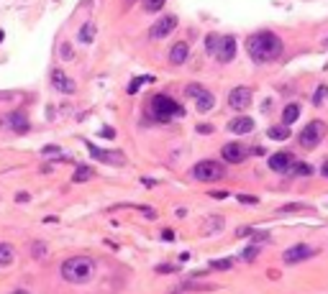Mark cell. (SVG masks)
I'll return each mask as SVG.
<instances>
[{"label":"cell","instance_id":"obj_1","mask_svg":"<svg viewBox=\"0 0 328 294\" xmlns=\"http://www.w3.org/2000/svg\"><path fill=\"white\" fill-rule=\"evenodd\" d=\"M246 51L254 59L257 64H267V62H277L282 56V39L274 36L272 31H259L251 34L246 39Z\"/></svg>","mask_w":328,"mask_h":294},{"label":"cell","instance_id":"obj_2","mask_svg":"<svg viewBox=\"0 0 328 294\" xmlns=\"http://www.w3.org/2000/svg\"><path fill=\"white\" fill-rule=\"evenodd\" d=\"M95 276V261L87 256H72L62 263V279L69 284H87Z\"/></svg>","mask_w":328,"mask_h":294},{"label":"cell","instance_id":"obj_3","mask_svg":"<svg viewBox=\"0 0 328 294\" xmlns=\"http://www.w3.org/2000/svg\"><path fill=\"white\" fill-rule=\"evenodd\" d=\"M152 115H154V121H159V123H169L172 118L185 115V110H182L180 102H174L169 95L159 92V95L152 97Z\"/></svg>","mask_w":328,"mask_h":294},{"label":"cell","instance_id":"obj_4","mask_svg":"<svg viewBox=\"0 0 328 294\" xmlns=\"http://www.w3.org/2000/svg\"><path fill=\"white\" fill-rule=\"evenodd\" d=\"M192 176H195L198 182H220L226 179V167L220 164V161H198L195 167H192Z\"/></svg>","mask_w":328,"mask_h":294},{"label":"cell","instance_id":"obj_5","mask_svg":"<svg viewBox=\"0 0 328 294\" xmlns=\"http://www.w3.org/2000/svg\"><path fill=\"white\" fill-rule=\"evenodd\" d=\"M326 123L323 121H310L300 133H297V143L303 146V149H316V146L326 138Z\"/></svg>","mask_w":328,"mask_h":294},{"label":"cell","instance_id":"obj_6","mask_svg":"<svg viewBox=\"0 0 328 294\" xmlns=\"http://www.w3.org/2000/svg\"><path fill=\"white\" fill-rule=\"evenodd\" d=\"M0 128H8L13 130V133H28V128H31V121H28V115L23 110H13V113H5L3 118H0Z\"/></svg>","mask_w":328,"mask_h":294},{"label":"cell","instance_id":"obj_7","mask_svg":"<svg viewBox=\"0 0 328 294\" xmlns=\"http://www.w3.org/2000/svg\"><path fill=\"white\" fill-rule=\"evenodd\" d=\"M318 251L313 246H305V243H297V246H290L285 253H282V261L287 263V266H292V263H300V261H308L313 258Z\"/></svg>","mask_w":328,"mask_h":294},{"label":"cell","instance_id":"obj_8","mask_svg":"<svg viewBox=\"0 0 328 294\" xmlns=\"http://www.w3.org/2000/svg\"><path fill=\"white\" fill-rule=\"evenodd\" d=\"M213 56L218 59L220 64L233 62V56H236V39H233V36H218V43H216Z\"/></svg>","mask_w":328,"mask_h":294},{"label":"cell","instance_id":"obj_9","mask_svg":"<svg viewBox=\"0 0 328 294\" xmlns=\"http://www.w3.org/2000/svg\"><path fill=\"white\" fill-rule=\"evenodd\" d=\"M177 28V16H172V13H167L164 18H159L152 28H149V36H152V41H159V39H167L172 31Z\"/></svg>","mask_w":328,"mask_h":294},{"label":"cell","instance_id":"obj_10","mask_svg":"<svg viewBox=\"0 0 328 294\" xmlns=\"http://www.w3.org/2000/svg\"><path fill=\"white\" fill-rule=\"evenodd\" d=\"M87 151L93 154V159L103 161V164H113V167H123L126 164V156L121 151H103V149H98L95 143H87Z\"/></svg>","mask_w":328,"mask_h":294},{"label":"cell","instance_id":"obj_11","mask_svg":"<svg viewBox=\"0 0 328 294\" xmlns=\"http://www.w3.org/2000/svg\"><path fill=\"white\" fill-rule=\"evenodd\" d=\"M246 146L244 143H236V141H231V143H226L220 149V156H223V161L226 164H241V161L246 159Z\"/></svg>","mask_w":328,"mask_h":294},{"label":"cell","instance_id":"obj_12","mask_svg":"<svg viewBox=\"0 0 328 294\" xmlns=\"http://www.w3.org/2000/svg\"><path fill=\"white\" fill-rule=\"evenodd\" d=\"M52 87L56 92H62V95H74V92H77L74 80H69L62 69H52Z\"/></svg>","mask_w":328,"mask_h":294},{"label":"cell","instance_id":"obj_13","mask_svg":"<svg viewBox=\"0 0 328 294\" xmlns=\"http://www.w3.org/2000/svg\"><path fill=\"white\" fill-rule=\"evenodd\" d=\"M295 167V156L290 151H277L270 156V169L279 171V174H290V169Z\"/></svg>","mask_w":328,"mask_h":294},{"label":"cell","instance_id":"obj_14","mask_svg":"<svg viewBox=\"0 0 328 294\" xmlns=\"http://www.w3.org/2000/svg\"><path fill=\"white\" fill-rule=\"evenodd\" d=\"M228 105L233 110H246L251 105V90L249 87H233L228 95Z\"/></svg>","mask_w":328,"mask_h":294},{"label":"cell","instance_id":"obj_15","mask_svg":"<svg viewBox=\"0 0 328 294\" xmlns=\"http://www.w3.org/2000/svg\"><path fill=\"white\" fill-rule=\"evenodd\" d=\"M228 130H231V133H236V136H246V133L254 130V121H251L249 115H236L233 121L228 123Z\"/></svg>","mask_w":328,"mask_h":294},{"label":"cell","instance_id":"obj_16","mask_svg":"<svg viewBox=\"0 0 328 294\" xmlns=\"http://www.w3.org/2000/svg\"><path fill=\"white\" fill-rule=\"evenodd\" d=\"M187 56H190V46H187V41H177L174 46L169 49V64L174 67H180L187 62Z\"/></svg>","mask_w":328,"mask_h":294},{"label":"cell","instance_id":"obj_17","mask_svg":"<svg viewBox=\"0 0 328 294\" xmlns=\"http://www.w3.org/2000/svg\"><path fill=\"white\" fill-rule=\"evenodd\" d=\"M297 118H300V105H297V102L285 105V110H282V126H292Z\"/></svg>","mask_w":328,"mask_h":294},{"label":"cell","instance_id":"obj_18","mask_svg":"<svg viewBox=\"0 0 328 294\" xmlns=\"http://www.w3.org/2000/svg\"><path fill=\"white\" fill-rule=\"evenodd\" d=\"M267 136H270L272 141H287L292 133H290V126H272L270 130H267Z\"/></svg>","mask_w":328,"mask_h":294},{"label":"cell","instance_id":"obj_19","mask_svg":"<svg viewBox=\"0 0 328 294\" xmlns=\"http://www.w3.org/2000/svg\"><path fill=\"white\" fill-rule=\"evenodd\" d=\"M16 261V251L10 243H0V266H10Z\"/></svg>","mask_w":328,"mask_h":294},{"label":"cell","instance_id":"obj_20","mask_svg":"<svg viewBox=\"0 0 328 294\" xmlns=\"http://www.w3.org/2000/svg\"><path fill=\"white\" fill-rule=\"evenodd\" d=\"M195 102H198V110H200V113H208V110H213V105H216V95H211V92L205 90Z\"/></svg>","mask_w":328,"mask_h":294},{"label":"cell","instance_id":"obj_21","mask_svg":"<svg viewBox=\"0 0 328 294\" xmlns=\"http://www.w3.org/2000/svg\"><path fill=\"white\" fill-rule=\"evenodd\" d=\"M95 176V171H93V167H85V164H80L77 169H74V176H72V182H87V179H93Z\"/></svg>","mask_w":328,"mask_h":294},{"label":"cell","instance_id":"obj_22","mask_svg":"<svg viewBox=\"0 0 328 294\" xmlns=\"http://www.w3.org/2000/svg\"><path fill=\"white\" fill-rule=\"evenodd\" d=\"M80 41L82 43H93L95 41V23H85L80 28Z\"/></svg>","mask_w":328,"mask_h":294},{"label":"cell","instance_id":"obj_23","mask_svg":"<svg viewBox=\"0 0 328 294\" xmlns=\"http://www.w3.org/2000/svg\"><path fill=\"white\" fill-rule=\"evenodd\" d=\"M313 174V167L303 164V161H297V164L290 169V176H310Z\"/></svg>","mask_w":328,"mask_h":294},{"label":"cell","instance_id":"obj_24","mask_svg":"<svg viewBox=\"0 0 328 294\" xmlns=\"http://www.w3.org/2000/svg\"><path fill=\"white\" fill-rule=\"evenodd\" d=\"M47 251H49L47 243H41V241H34V243H31V256H34V258L41 261L44 256H47Z\"/></svg>","mask_w":328,"mask_h":294},{"label":"cell","instance_id":"obj_25","mask_svg":"<svg viewBox=\"0 0 328 294\" xmlns=\"http://www.w3.org/2000/svg\"><path fill=\"white\" fill-rule=\"evenodd\" d=\"M233 266V258H218V261H211V269H216V271H226V269H231Z\"/></svg>","mask_w":328,"mask_h":294},{"label":"cell","instance_id":"obj_26","mask_svg":"<svg viewBox=\"0 0 328 294\" xmlns=\"http://www.w3.org/2000/svg\"><path fill=\"white\" fill-rule=\"evenodd\" d=\"M220 228H223V217L213 215L211 220H208V225H205V233H213V230H220Z\"/></svg>","mask_w":328,"mask_h":294},{"label":"cell","instance_id":"obj_27","mask_svg":"<svg viewBox=\"0 0 328 294\" xmlns=\"http://www.w3.org/2000/svg\"><path fill=\"white\" fill-rule=\"evenodd\" d=\"M300 210H308V205L303 202H290V205H282L279 212H300Z\"/></svg>","mask_w":328,"mask_h":294},{"label":"cell","instance_id":"obj_28","mask_svg":"<svg viewBox=\"0 0 328 294\" xmlns=\"http://www.w3.org/2000/svg\"><path fill=\"white\" fill-rule=\"evenodd\" d=\"M185 92H187L190 97H195V100H198V97H200V95L205 92V87H203V84H195V82H192V84H187V87H185Z\"/></svg>","mask_w":328,"mask_h":294},{"label":"cell","instance_id":"obj_29","mask_svg":"<svg viewBox=\"0 0 328 294\" xmlns=\"http://www.w3.org/2000/svg\"><path fill=\"white\" fill-rule=\"evenodd\" d=\"M144 8H146L149 13H159V10L164 8V0H144Z\"/></svg>","mask_w":328,"mask_h":294},{"label":"cell","instance_id":"obj_30","mask_svg":"<svg viewBox=\"0 0 328 294\" xmlns=\"http://www.w3.org/2000/svg\"><path fill=\"white\" fill-rule=\"evenodd\" d=\"M144 82H152V77H136L131 84H128V95H136V90L144 84Z\"/></svg>","mask_w":328,"mask_h":294},{"label":"cell","instance_id":"obj_31","mask_svg":"<svg viewBox=\"0 0 328 294\" xmlns=\"http://www.w3.org/2000/svg\"><path fill=\"white\" fill-rule=\"evenodd\" d=\"M326 95H328V87H326V84H321L318 90H316V95H313V105H321V102L326 100Z\"/></svg>","mask_w":328,"mask_h":294},{"label":"cell","instance_id":"obj_32","mask_svg":"<svg viewBox=\"0 0 328 294\" xmlns=\"http://www.w3.org/2000/svg\"><path fill=\"white\" fill-rule=\"evenodd\" d=\"M257 256H259V246H249L246 251L241 253V258H244V261H254Z\"/></svg>","mask_w":328,"mask_h":294},{"label":"cell","instance_id":"obj_33","mask_svg":"<svg viewBox=\"0 0 328 294\" xmlns=\"http://www.w3.org/2000/svg\"><path fill=\"white\" fill-rule=\"evenodd\" d=\"M182 289H205V292H211V289H216V287H213V284H200V282H185Z\"/></svg>","mask_w":328,"mask_h":294},{"label":"cell","instance_id":"obj_34","mask_svg":"<svg viewBox=\"0 0 328 294\" xmlns=\"http://www.w3.org/2000/svg\"><path fill=\"white\" fill-rule=\"evenodd\" d=\"M59 56H62V59H72V56H74V54H72V46H69L67 41L62 43V46H59Z\"/></svg>","mask_w":328,"mask_h":294},{"label":"cell","instance_id":"obj_35","mask_svg":"<svg viewBox=\"0 0 328 294\" xmlns=\"http://www.w3.org/2000/svg\"><path fill=\"white\" fill-rule=\"evenodd\" d=\"M216 43H218V36H213V34L205 39V49H208V54H213V51H216Z\"/></svg>","mask_w":328,"mask_h":294},{"label":"cell","instance_id":"obj_36","mask_svg":"<svg viewBox=\"0 0 328 294\" xmlns=\"http://www.w3.org/2000/svg\"><path fill=\"white\" fill-rule=\"evenodd\" d=\"M238 202H244V205H257L259 197H254V195H238Z\"/></svg>","mask_w":328,"mask_h":294},{"label":"cell","instance_id":"obj_37","mask_svg":"<svg viewBox=\"0 0 328 294\" xmlns=\"http://www.w3.org/2000/svg\"><path fill=\"white\" fill-rule=\"evenodd\" d=\"M100 136H103V138H115V130H113L110 126H106V128H100Z\"/></svg>","mask_w":328,"mask_h":294},{"label":"cell","instance_id":"obj_38","mask_svg":"<svg viewBox=\"0 0 328 294\" xmlns=\"http://www.w3.org/2000/svg\"><path fill=\"white\" fill-rule=\"evenodd\" d=\"M59 151H62L59 146H44L41 149V154H59Z\"/></svg>","mask_w":328,"mask_h":294},{"label":"cell","instance_id":"obj_39","mask_svg":"<svg viewBox=\"0 0 328 294\" xmlns=\"http://www.w3.org/2000/svg\"><path fill=\"white\" fill-rule=\"evenodd\" d=\"M139 210H141V212L146 215V220H154V217H157V212H154L152 208H139Z\"/></svg>","mask_w":328,"mask_h":294},{"label":"cell","instance_id":"obj_40","mask_svg":"<svg viewBox=\"0 0 328 294\" xmlns=\"http://www.w3.org/2000/svg\"><path fill=\"white\" fill-rule=\"evenodd\" d=\"M162 238H164V241H174V230H169V228L162 230Z\"/></svg>","mask_w":328,"mask_h":294},{"label":"cell","instance_id":"obj_41","mask_svg":"<svg viewBox=\"0 0 328 294\" xmlns=\"http://www.w3.org/2000/svg\"><path fill=\"white\" fill-rule=\"evenodd\" d=\"M213 126H198V133H211Z\"/></svg>","mask_w":328,"mask_h":294},{"label":"cell","instance_id":"obj_42","mask_svg":"<svg viewBox=\"0 0 328 294\" xmlns=\"http://www.w3.org/2000/svg\"><path fill=\"white\" fill-rule=\"evenodd\" d=\"M157 271L159 274H169V271H174V266H157Z\"/></svg>","mask_w":328,"mask_h":294},{"label":"cell","instance_id":"obj_43","mask_svg":"<svg viewBox=\"0 0 328 294\" xmlns=\"http://www.w3.org/2000/svg\"><path fill=\"white\" fill-rule=\"evenodd\" d=\"M211 197H216V200H226V197H228V195H226V192H213V195H211Z\"/></svg>","mask_w":328,"mask_h":294},{"label":"cell","instance_id":"obj_44","mask_svg":"<svg viewBox=\"0 0 328 294\" xmlns=\"http://www.w3.org/2000/svg\"><path fill=\"white\" fill-rule=\"evenodd\" d=\"M321 174H323V176H326V179H328V161H326V164L321 167Z\"/></svg>","mask_w":328,"mask_h":294},{"label":"cell","instance_id":"obj_45","mask_svg":"<svg viewBox=\"0 0 328 294\" xmlns=\"http://www.w3.org/2000/svg\"><path fill=\"white\" fill-rule=\"evenodd\" d=\"M13 294H28L26 289H16V292H13Z\"/></svg>","mask_w":328,"mask_h":294},{"label":"cell","instance_id":"obj_46","mask_svg":"<svg viewBox=\"0 0 328 294\" xmlns=\"http://www.w3.org/2000/svg\"><path fill=\"white\" fill-rule=\"evenodd\" d=\"M321 46H323V49H328V39H323V43H321Z\"/></svg>","mask_w":328,"mask_h":294},{"label":"cell","instance_id":"obj_47","mask_svg":"<svg viewBox=\"0 0 328 294\" xmlns=\"http://www.w3.org/2000/svg\"><path fill=\"white\" fill-rule=\"evenodd\" d=\"M3 39H5V34H3V31H0V41H3Z\"/></svg>","mask_w":328,"mask_h":294}]
</instances>
